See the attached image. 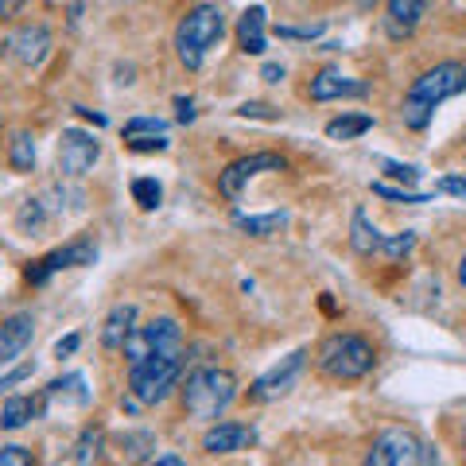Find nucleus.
I'll return each instance as SVG.
<instances>
[{"mask_svg":"<svg viewBox=\"0 0 466 466\" xmlns=\"http://www.w3.org/2000/svg\"><path fill=\"white\" fill-rule=\"evenodd\" d=\"M381 245H385V233L370 222L366 210H354V222H350V249L358 257H373V253H381Z\"/></svg>","mask_w":466,"mask_h":466,"instance_id":"obj_20","label":"nucleus"},{"mask_svg":"<svg viewBox=\"0 0 466 466\" xmlns=\"http://www.w3.org/2000/svg\"><path fill=\"white\" fill-rule=\"evenodd\" d=\"M125 447H133V451H128V459H144V455H148L144 447H152V435H128Z\"/></svg>","mask_w":466,"mask_h":466,"instance_id":"obj_36","label":"nucleus"},{"mask_svg":"<svg viewBox=\"0 0 466 466\" xmlns=\"http://www.w3.org/2000/svg\"><path fill=\"white\" fill-rule=\"evenodd\" d=\"M78 334H66V339H58L55 342V358H66V354H75V350H78Z\"/></svg>","mask_w":466,"mask_h":466,"instance_id":"obj_39","label":"nucleus"},{"mask_svg":"<svg viewBox=\"0 0 466 466\" xmlns=\"http://www.w3.org/2000/svg\"><path fill=\"white\" fill-rule=\"evenodd\" d=\"M137 334V303H116L101 323V346L106 350H125V342Z\"/></svg>","mask_w":466,"mask_h":466,"instance_id":"obj_17","label":"nucleus"},{"mask_svg":"<svg viewBox=\"0 0 466 466\" xmlns=\"http://www.w3.org/2000/svg\"><path fill=\"white\" fill-rule=\"evenodd\" d=\"M97 159H101V144L90 133L63 128V137H58V171H63L66 179H82Z\"/></svg>","mask_w":466,"mask_h":466,"instance_id":"obj_9","label":"nucleus"},{"mask_svg":"<svg viewBox=\"0 0 466 466\" xmlns=\"http://www.w3.org/2000/svg\"><path fill=\"white\" fill-rule=\"evenodd\" d=\"M381 167L389 171V179H400V183H404V191H408V187H412V183L420 179V175H424V171H420L416 164H397V159H381Z\"/></svg>","mask_w":466,"mask_h":466,"instance_id":"obj_28","label":"nucleus"},{"mask_svg":"<svg viewBox=\"0 0 466 466\" xmlns=\"http://www.w3.org/2000/svg\"><path fill=\"white\" fill-rule=\"evenodd\" d=\"M133 152H167V137H133L125 140Z\"/></svg>","mask_w":466,"mask_h":466,"instance_id":"obj_32","label":"nucleus"},{"mask_svg":"<svg viewBox=\"0 0 466 466\" xmlns=\"http://www.w3.org/2000/svg\"><path fill=\"white\" fill-rule=\"evenodd\" d=\"M370 128H373L370 113H342V116H334V121L327 125V137L330 140H354L361 133H370Z\"/></svg>","mask_w":466,"mask_h":466,"instance_id":"obj_24","label":"nucleus"},{"mask_svg":"<svg viewBox=\"0 0 466 466\" xmlns=\"http://www.w3.org/2000/svg\"><path fill=\"white\" fill-rule=\"evenodd\" d=\"M0 466H35V459H32V451L8 443V447H0Z\"/></svg>","mask_w":466,"mask_h":466,"instance_id":"obj_30","label":"nucleus"},{"mask_svg":"<svg viewBox=\"0 0 466 466\" xmlns=\"http://www.w3.org/2000/svg\"><path fill=\"white\" fill-rule=\"evenodd\" d=\"M133 198H137L140 210H156L159 198H164V187L156 179H148V175H140V179H133Z\"/></svg>","mask_w":466,"mask_h":466,"instance_id":"obj_25","label":"nucleus"},{"mask_svg":"<svg viewBox=\"0 0 466 466\" xmlns=\"http://www.w3.org/2000/svg\"><path fill=\"white\" fill-rule=\"evenodd\" d=\"M288 167V159L284 156H276V152H253V156H241V159H233V164H226L222 171H218V191H222L226 198H238L241 195V187L253 179V175L260 171H284Z\"/></svg>","mask_w":466,"mask_h":466,"instance_id":"obj_10","label":"nucleus"},{"mask_svg":"<svg viewBox=\"0 0 466 466\" xmlns=\"http://www.w3.org/2000/svg\"><path fill=\"white\" fill-rule=\"evenodd\" d=\"M459 284H462V288H466V257H462V260H459Z\"/></svg>","mask_w":466,"mask_h":466,"instance_id":"obj_42","label":"nucleus"},{"mask_svg":"<svg viewBox=\"0 0 466 466\" xmlns=\"http://www.w3.org/2000/svg\"><path fill=\"white\" fill-rule=\"evenodd\" d=\"M43 412V397H8L5 408H0V428L5 431H20L24 424Z\"/></svg>","mask_w":466,"mask_h":466,"instance_id":"obj_21","label":"nucleus"},{"mask_svg":"<svg viewBox=\"0 0 466 466\" xmlns=\"http://www.w3.org/2000/svg\"><path fill=\"white\" fill-rule=\"evenodd\" d=\"M238 400V377L229 370L218 366H202L187 377L183 385V408L191 420H207V424H218V416H226V408Z\"/></svg>","mask_w":466,"mask_h":466,"instance_id":"obj_2","label":"nucleus"},{"mask_svg":"<svg viewBox=\"0 0 466 466\" xmlns=\"http://www.w3.org/2000/svg\"><path fill=\"white\" fill-rule=\"evenodd\" d=\"M373 195H381V198H389V202H431V195L400 191V187H389V183H373Z\"/></svg>","mask_w":466,"mask_h":466,"instance_id":"obj_29","label":"nucleus"},{"mask_svg":"<svg viewBox=\"0 0 466 466\" xmlns=\"http://www.w3.org/2000/svg\"><path fill=\"white\" fill-rule=\"evenodd\" d=\"M462 459H466V431H462Z\"/></svg>","mask_w":466,"mask_h":466,"instance_id":"obj_43","label":"nucleus"},{"mask_svg":"<svg viewBox=\"0 0 466 466\" xmlns=\"http://www.w3.org/2000/svg\"><path fill=\"white\" fill-rule=\"evenodd\" d=\"M385 24H389V35H412L416 32V24H420V16L428 12V5L424 0H389L385 5Z\"/></svg>","mask_w":466,"mask_h":466,"instance_id":"obj_19","label":"nucleus"},{"mask_svg":"<svg viewBox=\"0 0 466 466\" xmlns=\"http://www.w3.org/2000/svg\"><path fill=\"white\" fill-rule=\"evenodd\" d=\"M179 350H183V327L175 319L159 315L152 323L137 327V334L125 342V358L128 366H140L148 358H179Z\"/></svg>","mask_w":466,"mask_h":466,"instance_id":"obj_6","label":"nucleus"},{"mask_svg":"<svg viewBox=\"0 0 466 466\" xmlns=\"http://www.w3.org/2000/svg\"><path fill=\"white\" fill-rule=\"evenodd\" d=\"M466 90V66L462 63H435L420 75L404 94V106H400V116L408 128H428L431 116H435V106H443L447 97H455Z\"/></svg>","mask_w":466,"mask_h":466,"instance_id":"obj_1","label":"nucleus"},{"mask_svg":"<svg viewBox=\"0 0 466 466\" xmlns=\"http://www.w3.org/2000/svg\"><path fill=\"white\" fill-rule=\"evenodd\" d=\"M435 191L455 195V198H466V179H462V175H447V179H440V187H435Z\"/></svg>","mask_w":466,"mask_h":466,"instance_id":"obj_34","label":"nucleus"},{"mask_svg":"<svg viewBox=\"0 0 466 466\" xmlns=\"http://www.w3.org/2000/svg\"><path fill=\"white\" fill-rule=\"evenodd\" d=\"M440 455L428 440H420L416 431L408 428H385L366 451V462L361 466H435Z\"/></svg>","mask_w":466,"mask_h":466,"instance_id":"obj_5","label":"nucleus"},{"mask_svg":"<svg viewBox=\"0 0 466 466\" xmlns=\"http://www.w3.org/2000/svg\"><path fill=\"white\" fill-rule=\"evenodd\" d=\"M35 373V361H27V366H20V370H8L5 377H0V389H12V385H20L24 377H32Z\"/></svg>","mask_w":466,"mask_h":466,"instance_id":"obj_35","label":"nucleus"},{"mask_svg":"<svg viewBox=\"0 0 466 466\" xmlns=\"http://www.w3.org/2000/svg\"><path fill=\"white\" fill-rule=\"evenodd\" d=\"M319 32H323L319 24H311V27H280L284 39H311V35H319Z\"/></svg>","mask_w":466,"mask_h":466,"instance_id":"obj_38","label":"nucleus"},{"mask_svg":"<svg viewBox=\"0 0 466 466\" xmlns=\"http://www.w3.org/2000/svg\"><path fill=\"white\" fill-rule=\"evenodd\" d=\"M370 86L361 78H350L342 75V70H319V75L311 78V101H342V97H366Z\"/></svg>","mask_w":466,"mask_h":466,"instance_id":"obj_14","label":"nucleus"},{"mask_svg":"<svg viewBox=\"0 0 466 466\" xmlns=\"http://www.w3.org/2000/svg\"><path fill=\"white\" fill-rule=\"evenodd\" d=\"M412 249H416V233H412V229L392 233V238H385V245H381V253H385L389 260H400V257H408Z\"/></svg>","mask_w":466,"mask_h":466,"instance_id":"obj_27","label":"nucleus"},{"mask_svg":"<svg viewBox=\"0 0 466 466\" xmlns=\"http://www.w3.org/2000/svg\"><path fill=\"white\" fill-rule=\"evenodd\" d=\"M8 55L16 58V63H24V66H39L43 58L51 55V32L43 24H24V27H16V32L8 35Z\"/></svg>","mask_w":466,"mask_h":466,"instance_id":"obj_13","label":"nucleus"},{"mask_svg":"<svg viewBox=\"0 0 466 466\" xmlns=\"http://www.w3.org/2000/svg\"><path fill=\"white\" fill-rule=\"evenodd\" d=\"M90 385H86L82 373H66L58 377V381H51L47 389H43V408H82L90 404Z\"/></svg>","mask_w":466,"mask_h":466,"instance_id":"obj_16","label":"nucleus"},{"mask_svg":"<svg viewBox=\"0 0 466 466\" xmlns=\"http://www.w3.org/2000/svg\"><path fill=\"white\" fill-rule=\"evenodd\" d=\"M233 226L249 238H272L288 226V210H276V214H233Z\"/></svg>","mask_w":466,"mask_h":466,"instance_id":"obj_22","label":"nucleus"},{"mask_svg":"<svg viewBox=\"0 0 466 466\" xmlns=\"http://www.w3.org/2000/svg\"><path fill=\"white\" fill-rule=\"evenodd\" d=\"M35 339V315L32 311H16L5 319V327H0V361H16L27 346Z\"/></svg>","mask_w":466,"mask_h":466,"instance_id":"obj_15","label":"nucleus"},{"mask_svg":"<svg viewBox=\"0 0 466 466\" xmlns=\"http://www.w3.org/2000/svg\"><path fill=\"white\" fill-rule=\"evenodd\" d=\"M97 447H101V431H86L78 443V466H90L97 459Z\"/></svg>","mask_w":466,"mask_h":466,"instance_id":"obj_31","label":"nucleus"},{"mask_svg":"<svg viewBox=\"0 0 466 466\" xmlns=\"http://www.w3.org/2000/svg\"><path fill=\"white\" fill-rule=\"evenodd\" d=\"M303 361H308V350H291L288 358H280L268 373H260L257 381L249 385V400L257 404H268V400H280L288 397L291 389H296L299 381V373H303Z\"/></svg>","mask_w":466,"mask_h":466,"instance_id":"obj_8","label":"nucleus"},{"mask_svg":"<svg viewBox=\"0 0 466 466\" xmlns=\"http://www.w3.org/2000/svg\"><path fill=\"white\" fill-rule=\"evenodd\" d=\"M260 78H265V82H280V78H284V66H276V63H268L265 70H260Z\"/></svg>","mask_w":466,"mask_h":466,"instance_id":"obj_40","label":"nucleus"},{"mask_svg":"<svg viewBox=\"0 0 466 466\" xmlns=\"http://www.w3.org/2000/svg\"><path fill=\"white\" fill-rule=\"evenodd\" d=\"M94 260H97V245H94V241H70V245H63V249L39 257L35 265L27 268V280H32V284H47L55 272H63V268H82V265H94Z\"/></svg>","mask_w":466,"mask_h":466,"instance_id":"obj_11","label":"nucleus"},{"mask_svg":"<svg viewBox=\"0 0 466 466\" xmlns=\"http://www.w3.org/2000/svg\"><path fill=\"white\" fill-rule=\"evenodd\" d=\"M175 109H179V113H175V116H179V125L195 121V101L191 97H175Z\"/></svg>","mask_w":466,"mask_h":466,"instance_id":"obj_37","label":"nucleus"},{"mask_svg":"<svg viewBox=\"0 0 466 466\" xmlns=\"http://www.w3.org/2000/svg\"><path fill=\"white\" fill-rule=\"evenodd\" d=\"M253 443H257V428L233 424V420H218L202 435V451L207 455H233V451H249Z\"/></svg>","mask_w":466,"mask_h":466,"instance_id":"obj_12","label":"nucleus"},{"mask_svg":"<svg viewBox=\"0 0 466 466\" xmlns=\"http://www.w3.org/2000/svg\"><path fill=\"white\" fill-rule=\"evenodd\" d=\"M152 466H187V462H183L179 455H159V459H156Z\"/></svg>","mask_w":466,"mask_h":466,"instance_id":"obj_41","label":"nucleus"},{"mask_svg":"<svg viewBox=\"0 0 466 466\" xmlns=\"http://www.w3.org/2000/svg\"><path fill=\"white\" fill-rule=\"evenodd\" d=\"M238 43L245 55H265L268 39H265V5H253L241 12L238 20Z\"/></svg>","mask_w":466,"mask_h":466,"instance_id":"obj_18","label":"nucleus"},{"mask_svg":"<svg viewBox=\"0 0 466 466\" xmlns=\"http://www.w3.org/2000/svg\"><path fill=\"white\" fill-rule=\"evenodd\" d=\"M8 164H12V171H20V175L35 167V137L32 133H24V128L12 133V140H8Z\"/></svg>","mask_w":466,"mask_h":466,"instance_id":"obj_23","label":"nucleus"},{"mask_svg":"<svg viewBox=\"0 0 466 466\" xmlns=\"http://www.w3.org/2000/svg\"><path fill=\"white\" fill-rule=\"evenodd\" d=\"M238 113H241V116H260V121H276V116H280L272 106H265V101H245Z\"/></svg>","mask_w":466,"mask_h":466,"instance_id":"obj_33","label":"nucleus"},{"mask_svg":"<svg viewBox=\"0 0 466 466\" xmlns=\"http://www.w3.org/2000/svg\"><path fill=\"white\" fill-rule=\"evenodd\" d=\"M377 366V350L361 339V334H330V339L319 346V370L334 381H358V377L373 373Z\"/></svg>","mask_w":466,"mask_h":466,"instance_id":"obj_4","label":"nucleus"},{"mask_svg":"<svg viewBox=\"0 0 466 466\" xmlns=\"http://www.w3.org/2000/svg\"><path fill=\"white\" fill-rule=\"evenodd\" d=\"M183 361L179 358H148L140 366H128V392L137 404H159L179 385Z\"/></svg>","mask_w":466,"mask_h":466,"instance_id":"obj_7","label":"nucleus"},{"mask_svg":"<svg viewBox=\"0 0 466 466\" xmlns=\"http://www.w3.org/2000/svg\"><path fill=\"white\" fill-rule=\"evenodd\" d=\"M222 32H226V16L218 5L187 8V16L179 20V27H175V55H179V63L187 70H198L207 51L222 39Z\"/></svg>","mask_w":466,"mask_h":466,"instance_id":"obj_3","label":"nucleus"},{"mask_svg":"<svg viewBox=\"0 0 466 466\" xmlns=\"http://www.w3.org/2000/svg\"><path fill=\"white\" fill-rule=\"evenodd\" d=\"M133 137H167V121H159V116H133L125 125V140Z\"/></svg>","mask_w":466,"mask_h":466,"instance_id":"obj_26","label":"nucleus"}]
</instances>
